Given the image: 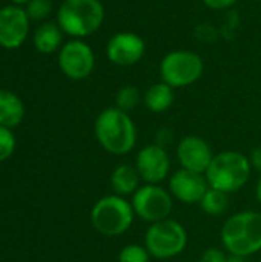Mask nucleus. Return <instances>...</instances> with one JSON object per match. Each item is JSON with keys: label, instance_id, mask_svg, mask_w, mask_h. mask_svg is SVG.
Here are the masks:
<instances>
[{"label": "nucleus", "instance_id": "5701e85b", "mask_svg": "<svg viewBox=\"0 0 261 262\" xmlns=\"http://www.w3.org/2000/svg\"><path fill=\"white\" fill-rule=\"evenodd\" d=\"M15 149V137L9 127L0 126V161L8 160Z\"/></svg>", "mask_w": 261, "mask_h": 262}, {"label": "nucleus", "instance_id": "bb28decb", "mask_svg": "<svg viewBox=\"0 0 261 262\" xmlns=\"http://www.w3.org/2000/svg\"><path fill=\"white\" fill-rule=\"evenodd\" d=\"M226 262H246V258L237 256V255H231V256H228V261Z\"/></svg>", "mask_w": 261, "mask_h": 262}, {"label": "nucleus", "instance_id": "2eb2a0df", "mask_svg": "<svg viewBox=\"0 0 261 262\" xmlns=\"http://www.w3.org/2000/svg\"><path fill=\"white\" fill-rule=\"evenodd\" d=\"M140 180L142 178L135 166H129V164H120L111 173V186L115 195L120 196L134 195L140 189Z\"/></svg>", "mask_w": 261, "mask_h": 262}, {"label": "nucleus", "instance_id": "f3484780", "mask_svg": "<svg viewBox=\"0 0 261 262\" xmlns=\"http://www.w3.org/2000/svg\"><path fill=\"white\" fill-rule=\"evenodd\" d=\"M25 115V107L22 100L9 92L0 89V126L15 127L22 123Z\"/></svg>", "mask_w": 261, "mask_h": 262}, {"label": "nucleus", "instance_id": "6e6552de", "mask_svg": "<svg viewBox=\"0 0 261 262\" xmlns=\"http://www.w3.org/2000/svg\"><path fill=\"white\" fill-rule=\"evenodd\" d=\"M131 204L134 213L149 224L168 220L174 207L171 192L160 187L158 184L142 186L132 195Z\"/></svg>", "mask_w": 261, "mask_h": 262}, {"label": "nucleus", "instance_id": "ddd939ff", "mask_svg": "<svg viewBox=\"0 0 261 262\" xmlns=\"http://www.w3.org/2000/svg\"><path fill=\"white\" fill-rule=\"evenodd\" d=\"M212 158V149L209 143L202 137L188 135L182 138L177 144V160L182 169L197 173H206Z\"/></svg>", "mask_w": 261, "mask_h": 262}, {"label": "nucleus", "instance_id": "f8f14e48", "mask_svg": "<svg viewBox=\"0 0 261 262\" xmlns=\"http://www.w3.org/2000/svg\"><path fill=\"white\" fill-rule=\"evenodd\" d=\"M29 32V17L22 6L0 8V46L15 49L23 45Z\"/></svg>", "mask_w": 261, "mask_h": 262}, {"label": "nucleus", "instance_id": "dca6fc26", "mask_svg": "<svg viewBox=\"0 0 261 262\" xmlns=\"http://www.w3.org/2000/svg\"><path fill=\"white\" fill-rule=\"evenodd\" d=\"M175 89L171 88L169 84L160 81L154 83L152 86L148 88V91L143 95V103L146 109H149L154 114H162L166 112L175 100Z\"/></svg>", "mask_w": 261, "mask_h": 262}, {"label": "nucleus", "instance_id": "a878e982", "mask_svg": "<svg viewBox=\"0 0 261 262\" xmlns=\"http://www.w3.org/2000/svg\"><path fill=\"white\" fill-rule=\"evenodd\" d=\"M249 161H251V166H252L254 169H257V170H260L261 172V147L255 149V150L251 154Z\"/></svg>", "mask_w": 261, "mask_h": 262}, {"label": "nucleus", "instance_id": "a211bd4d", "mask_svg": "<svg viewBox=\"0 0 261 262\" xmlns=\"http://www.w3.org/2000/svg\"><path fill=\"white\" fill-rule=\"evenodd\" d=\"M63 31L54 21L42 23L34 32V46L42 54H52L62 46Z\"/></svg>", "mask_w": 261, "mask_h": 262}, {"label": "nucleus", "instance_id": "4468645a", "mask_svg": "<svg viewBox=\"0 0 261 262\" xmlns=\"http://www.w3.org/2000/svg\"><path fill=\"white\" fill-rule=\"evenodd\" d=\"M208 189L209 184L205 173L180 169L169 178V192L172 198L185 204H200Z\"/></svg>", "mask_w": 261, "mask_h": 262}, {"label": "nucleus", "instance_id": "7ed1b4c3", "mask_svg": "<svg viewBox=\"0 0 261 262\" xmlns=\"http://www.w3.org/2000/svg\"><path fill=\"white\" fill-rule=\"evenodd\" d=\"M251 169L252 166L246 155L235 150H225L214 155L205 177L211 189L229 195L246 186Z\"/></svg>", "mask_w": 261, "mask_h": 262}, {"label": "nucleus", "instance_id": "f03ea898", "mask_svg": "<svg viewBox=\"0 0 261 262\" xmlns=\"http://www.w3.org/2000/svg\"><path fill=\"white\" fill-rule=\"evenodd\" d=\"M222 244L229 255L252 256L261 250V213L245 210L229 216L222 229Z\"/></svg>", "mask_w": 261, "mask_h": 262}, {"label": "nucleus", "instance_id": "393cba45", "mask_svg": "<svg viewBox=\"0 0 261 262\" xmlns=\"http://www.w3.org/2000/svg\"><path fill=\"white\" fill-rule=\"evenodd\" d=\"M238 0H203L205 6H208L209 9L214 11H222V9H228L231 6H234Z\"/></svg>", "mask_w": 261, "mask_h": 262}, {"label": "nucleus", "instance_id": "20e7f679", "mask_svg": "<svg viewBox=\"0 0 261 262\" xmlns=\"http://www.w3.org/2000/svg\"><path fill=\"white\" fill-rule=\"evenodd\" d=\"M105 6L100 0H65L57 11V25L63 34L85 38L100 29Z\"/></svg>", "mask_w": 261, "mask_h": 262}, {"label": "nucleus", "instance_id": "c756f323", "mask_svg": "<svg viewBox=\"0 0 261 262\" xmlns=\"http://www.w3.org/2000/svg\"><path fill=\"white\" fill-rule=\"evenodd\" d=\"M257 2H261V0H257Z\"/></svg>", "mask_w": 261, "mask_h": 262}, {"label": "nucleus", "instance_id": "4be33fe9", "mask_svg": "<svg viewBox=\"0 0 261 262\" xmlns=\"http://www.w3.org/2000/svg\"><path fill=\"white\" fill-rule=\"evenodd\" d=\"M25 11L29 17V20H42L51 14L52 3H51V0H31L26 5Z\"/></svg>", "mask_w": 261, "mask_h": 262}, {"label": "nucleus", "instance_id": "423d86ee", "mask_svg": "<svg viewBox=\"0 0 261 262\" xmlns=\"http://www.w3.org/2000/svg\"><path fill=\"white\" fill-rule=\"evenodd\" d=\"M188 246L186 229L174 220H163L148 227L145 247L155 259L168 261L183 253Z\"/></svg>", "mask_w": 261, "mask_h": 262}, {"label": "nucleus", "instance_id": "cd10ccee", "mask_svg": "<svg viewBox=\"0 0 261 262\" xmlns=\"http://www.w3.org/2000/svg\"><path fill=\"white\" fill-rule=\"evenodd\" d=\"M255 195H257V200H258V203L261 204V175H260V178H258V183H257V190H255Z\"/></svg>", "mask_w": 261, "mask_h": 262}, {"label": "nucleus", "instance_id": "1a4fd4ad", "mask_svg": "<svg viewBox=\"0 0 261 262\" xmlns=\"http://www.w3.org/2000/svg\"><path fill=\"white\" fill-rule=\"evenodd\" d=\"M95 66L92 48L82 38H74L65 43L58 52V68L71 80L88 78Z\"/></svg>", "mask_w": 261, "mask_h": 262}, {"label": "nucleus", "instance_id": "9d476101", "mask_svg": "<svg viewBox=\"0 0 261 262\" xmlns=\"http://www.w3.org/2000/svg\"><path fill=\"white\" fill-rule=\"evenodd\" d=\"M146 52L145 40L131 31H122L114 34L106 43V57L117 66H134Z\"/></svg>", "mask_w": 261, "mask_h": 262}, {"label": "nucleus", "instance_id": "f257e3e1", "mask_svg": "<svg viewBox=\"0 0 261 262\" xmlns=\"http://www.w3.org/2000/svg\"><path fill=\"white\" fill-rule=\"evenodd\" d=\"M98 144L112 155H126L137 144V127L128 112L118 107L102 111L94 124Z\"/></svg>", "mask_w": 261, "mask_h": 262}, {"label": "nucleus", "instance_id": "412c9836", "mask_svg": "<svg viewBox=\"0 0 261 262\" xmlns=\"http://www.w3.org/2000/svg\"><path fill=\"white\" fill-rule=\"evenodd\" d=\"M149 252L145 246L129 244L125 246L118 253V262H149Z\"/></svg>", "mask_w": 261, "mask_h": 262}, {"label": "nucleus", "instance_id": "39448f33", "mask_svg": "<svg viewBox=\"0 0 261 262\" xmlns=\"http://www.w3.org/2000/svg\"><path fill=\"white\" fill-rule=\"evenodd\" d=\"M134 209L125 196L108 195L100 198L91 210L92 227L103 236H120L126 233L134 223Z\"/></svg>", "mask_w": 261, "mask_h": 262}, {"label": "nucleus", "instance_id": "c85d7f7f", "mask_svg": "<svg viewBox=\"0 0 261 262\" xmlns=\"http://www.w3.org/2000/svg\"><path fill=\"white\" fill-rule=\"evenodd\" d=\"M31 0H12V3L14 5H17V6H22V5H28Z\"/></svg>", "mask_w": 261, "mask_h": 262}, {"label": "nucleus", "instance_id": "9b49d317", "mask_svg": "<svg viewBox=\"0 0 261 262\" xmlns=\"http://www.w3.org/2000/svg\"><path fill=\"white\" fill-rule=\"evenodd\" d=\"M135 169L146 184H158L171 170V158L166 149L160 144H148L138 150L135 158Z\"/></svg>", "mask_w": 261, "mask_h": 262}, {"label": "nucleus", "instance_id": "0eeeda50", "mask_svg": "<svg viewBox=\"0 0 261 262\" xmlns=\"http://www.w3.org/2000/svg\"><path fill=\"white\" fill-rule=\"evenodd\" d=\"M203 72V58L194 51H171L160 61V78L174 89L194 84L202 78Z\"/></svg>", "mask_w": 261, "mask_h": 262}, {"label": "nucleus", "instance_id": "b1692460", "mask_svg": "<svg viewBox=\"0 0 261 262\" xmlns=\"http://www.w3.org/2000/svg\"><path fill=\"white\" fill-rule=\"evenodd\" d=\"M228 256L223 250L212 247V249H206L200 258V262H226Z\"/></svg>", "mask_w": 261, "mask_h": 262}, {"label": "nucleus", "instance_id": "6ab92c4d", "mask_svg": "<svg viewBox=\"0 0 261 262\" xmlns=\"http://www.w3.org/2000/svg\"><path fill=\"white\" fill-rule=\"evenodd\" d=\"M229 207V195L215 189H208L203 200L200 201V209L209 216H220Z\"/></svg>", "mask_w": 261, "mask_h": 262}, {"label": "nucleus", "instance_id": "aec40b11", "mask_svg": "<svg viewBox=\"0 0 261 262\" xmlns=\"http://www.w3.org/2000/svg\"><path fill=\"white\" fill-rule=\"evenodd\" d=\"M140 98H142L140 91L135 86H132V84L122 86L115 95V107H118L125 112H131L138 106Z\"/></svg>", "mask_w": 261, "mask_h": 262}]
</instances>
